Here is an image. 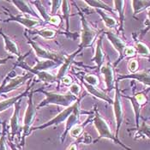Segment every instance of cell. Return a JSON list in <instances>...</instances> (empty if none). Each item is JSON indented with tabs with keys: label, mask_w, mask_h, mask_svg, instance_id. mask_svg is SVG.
<instances>
[{
	"label": "cell",
	"mask_w": 150,
	"mask_h": 150,
	"mask_svg": "<svg viewBox=\"0 0 150 150\" xmlns=\"http://www.w3.org/2000/svg\"><path fill=\"white\" fill-rule=\"evenodd\" d=\"M62 22V20H61V17L59 16H52V19H51V21H50V24H52V25H54V26H59L60 25V23Z\"/></svg>",
	"instance_id": "cell-41"
},
{
	"label": "cell",
	"mask_w": 150,
	"mask_h": 150,
	"mask_svg": "<svg viewBox=\"0 0 150 150\" xmlns=\"http://www.w3.org/2000/svg\"><path fill=\"white\" fill-rule=\"evenodd\" d=\"M62 64L52 61V60H43V61H40L38 62L35 66L30 67L29 68L32 70H35V71H47L50 69H54L56 67H58L59 65L61 66Z\"/></svg>",
	"instance_id": "cell-22"
},
{
	"label": "cell",
	"mask_w": 150,
	"mask_h": 150,
	"mask_svg": "<svg viewBox=\"0 0 150 150\" xmlns=\"http://www.w3.org/2000/svg\"><path fill=\"white\" fill-rule=\"evenodd\" d=\"M21 109V100L16 102L14 105V112L11 117L10 119V125H11V138L13 139L16 135L19 134L20 131V124H19V113Z\"/></svg>",
	"instance_id": "cell-15"
},
{
	"label": "cell",
	"mask_w": 150,
	"mask_h": 150,
	"mask_svg": "<svg viewBox=\"0 0 150 150\" xmlns=\"http://www.w3.org/2000/svg\"><path fill=\"white\" fill-rule=\"evenodd\" d=\"M132 10H133V16H136L139 13L148 10L150 8V0H135L131 1Z\"/></svg>",
	"instance_id": "cell-25"
},
{
	"label": "cell",
	"mask_w": 150,
	"mask_h": 150,
	"mask_svg": "<svg viewBox=\"0 0 150 150\" xmlns=\"http://www.w3.org/2000/svg\"><path fill=\"white\" fill-rule=\"evenodd\" d=\"M7 15L9 16V18L7 20H4V23H9V22H16V23H20L24 27H26L28 29H33L40 25L43 24V21L40 19H37L35 17H32L30 16L27 15H12L10 12H7Z\"/></svg>",
	"instance_id": "cell-10"
},
{
	"label": "cell",
	"mask_w": 150,
	"mask_h": 150,
	"mask_svg": "<svg viewBox=\"0 0 150 150\" xmlns=\"http://www.w3.org/2000/svg\"><path fill=\"white\" fill-rule=\"evenodd\" d=\"M103 35H101L96 43V47H95V52H94V56L92 58L93 62H94L96 64V67H97V71L100 73L101 67L103 66V63L105 61V53L103 51Z\"/></svg>",
	"instance_id": "cell-16"
},
{
	"label": "cell",
	"mask_w": 150,
	"mask_h": 150,
	"mask_svg": "<svg viewBox=\"0 0 150 150\" xmlns=\"http://www.w3.org/2000/svg\"><path fill=\"white\" fill-rule=\"evenodd\" d=\"M83 3H85L86 4H88V6L94 8L95 10H101L105 11L110 12V13H114L115 11L111 8L108 4H105L103 1H100V0H88V1H83Z\"/></svg>",
	"instance_id": "cell-27"
},
{
	"label": "cell",
	"mask_w": 150,
	"mask_h": 150,
	"mask_svg": "<svg viewBox=\"0 0 150 150\" xmlns=\"http://www.w3.org/2000/svg\"><path fill=\"white\" fill-rule=\"evenodd\" d=\"M62 5V1L54 0L52 2V10H51V16H56L57 12L59 10V8Z\"/></svg>",
	"instance_id": "cell-39"
},
{
	"label": "cell",
	"mask_w": 150,
	"mask_h": 150,
	"mask_svg": "<svg viewBox=\"0 0 150 150\" xmlns=\"http://www.w3.org/2000/svg\"><path fill=\"white\" fill-rule=\"evenodd\" d=\"M80 52H80L79 50H77V51H76L75 52H73V53L68 55L67 57H65V59H64V63L61 64L60 69L58 70V74L56 75V76H57V81H58V83H59V81H61V79H62L64 76H66V73H67L68 69H69V68L70 67L71 64H72L73 61L75 60V58L77 56V54L80 53Z\"/></svg>",
	"instance_id": "cell-20"
},
{
	"label": "cell",
	"mask_w": 150,
	"mask_h": 150,
	"mask_svg": "<svg viewBox=\"0 0 150 150\" xmlns=\"http://www.w3.org/2000/svg\"><path fill=\"white\" fill-rule=\"evenodd\" d=\"M137 131L135 135V139L140 138H149L150 139V125H148L145 121L142 123V125L139 126Z\"/></svg>",
	"instance_id": "cell-30"
},
{
	"label": "cell",
	"mask_w": 150,
	"mask_h": 150,
	"mask_svg": "<svg viewBox=\"0 0 150 150\" xmlns=\"http://www.w3.org/2000/svg\"><path fill=\"white\" fill-rule=\"evenodd\" d=\"M62 12H63V16L66 23V32L69 33V17H70V5H69V1H62Z\"/></svg>",
	"instance_id": "cell-31"
},
{
	"label": "cell",
	"mask_w": 150,
	"mask_h": 150,
	"mask_svg": "<svg viewBox=\"0 0 150 150\" xmlns=\"http://www.w3.org/2000/svg\"><path fill=\"white\" fill-rule=\"evenodd\" d=\"M0 35L2 36L3 40H4V49L5 51L11 54V56H16L19 58L22 55L20 53L18 46L16 45V43L12 40L10 36L5 35L1 29H0Z\"/></svg>",
	"instance_id": "cell-18"
},
{
	"label": "cell",
	"mask_w": 150,
	"mask_h": 150,
	"mask_svg": "<svg viewBox=\"0 0 150 150\" xmlns=\"http://www.w3.org/2000/svg\"><path fill=\"white\" fill-rule=\"evenodd\" d=\"M81 143H84V144H90L92 142V137L89 135H85L84 137H82V138L80 139L79 141Z\"/></svg>",
	"instance_id": "cell-43"
},
{
	"label": "cell",
	"mask_w": 150,
	"mask_h": 150,
	"mask_svg": "<svg viewBox=\"0 0 150 150\" xmlns=\"http://www.w3.org/2000/svg\"><path fill=\"white\" fill-rule=\"evenodd\" d=\"M84 96H85V94H83L81 98H79L78 100L76 101L74 104L71 105L69 107H66L64 111H62L60 113H58V115L55 116L53 118H52L51 120L47 121L45 124H43V125H40V126H36V127L31 128L30 133H31L32 131H34V130H37V129H45L46 128L51 127V126H52V125H60L61 123L66 121L67 118L69 117V116L70 115V114L73 112V111L76 109V107L77 105H80V101H81V100L84 97Z\"/></svg>",
	"instance_id": "cell-7"
},
{
	"label": "cell",
	"mask_w": 150,
	"mask_h": 150,
	"mask_svg": "<svg viewBox=\"0 0 150 150\" xmlns=\"http://www.w3.org/2000/svg\"><path fill=\"white\" fill-rule=\"evenodd\" d=\"M76 8L78 9L79 11V16L81 17V43L79 45L78 50L81 52L84 48H88L91 47L93 44L94 40L96 39L98 32H96L93 28H91L89 23L87 22L83 13L79 10L78 6L76 5Z\"/></svg>",
	"instance_id": "cell-4"
},
{
	"label": "cell",
	"mask_w": 150,
	"mask_h": 150,
	"mask_svg": "<svg viewBox=\"0 0 150 150\" xmlns=\"http://www.w3.org/2000/svg\"><path fill=\"white\" fill-rule=\"evenodd\" d=\"M13 58V56H9V57H6L4 58H0V65H3V64H5L10 59H12Z\"/></svg>",
	"instance_id": "cell-44"
},
{
	"label": "cell",
	"mask_w": 150,
	"mask_h": 150,
	"mask_svg": "<svg viewBox=\"0 0 150 150\" xmlns=\"http://www.w3.org/2000/svg\"><path fill=\"white\" fill-rule=\"evenodd\" d=\"M29 3L35 4V8L37 9V11L39 12V16H40V19L43 21V23H50V21H51L52 16H51V14L47 13L46 8H45V6L42 4L41 1H31V2H29Z\"/></svg>",
	"instance_id": "cell-26"
},
{
	"label": "cell",
	"mask_w": 150,
	"mask_h": 150,
	"mask_svg": "<svg viewBox=\"0 0 150 150\" xmlns=\"http://www.w3.org/2000/svg\"><path fill=\"white\" fill-rule=\"evenodd\" d=\"M93 123L94 125V127L96 129L99 137L97 140L93 141V142H98L100 139H108L112 141L116 144H118L119 146H121L123 149L125 150H132L130 148H129L125 144H124L118 138H117L115 135L112 132L111 128L109 126V125L107 124V122L102 117V116L100 114L97 105H94L93 108Z\"/></svg>",
	"instance_id": "cell-1"
},
{
	"label": "cell",
	"mask_w": 150,
	"mask_h": 150,
	"mask_svg": "<svg viewBox=\"0 0 150 150\" xmlns=\"http://www.w3.org/2000/svg\"><path fill=\"white\" fill-rule=\"evenodd\" d=\"M128 68H129L130 74L136 73L137 71V69H138V62H137V60H136V59L130 60L129 63Z\"/></svg>",
	"instance_id": "cell-40"
},
{
	"label": "cell",
	"mask_w": 150,
	"mask_h": 150,
	"mask_svg": "<svg viewBox=\"0 0 150 150\" xmlns=\"http://www.w3.org/2000/svg\"><path fill=\"white\" fill-rule=\"evenodd\" d=\"M93 114H91V115L89 116L82 124H81V125H76V126H74V127L69 130V135H70L73 138H78V137L81 135V133L83 132L84 128L86 127V125H87L90 121H93Z\"/></svg>",
	"instance_id": "cell-28"
},
{
	"label": "cell",
	"mask_w": 150,
	"mask_h": 150,
	"mask_svg": "<svg viewBox=\"0 0 150 150\" xmlns=\"http://www.w3.org/2000/svg\"><path fill=\"white\" fill-rule=\"evenodd\" d=\"M34 92L42 93L43 94L46 95V98L38 105V106H37L38 109L44 107L46 105H61V106H64L66 108V107H69L71 105L74 104L79 99V98L74 96L73 94H71L69 92L66 93L47 92L41 88H39Z\"/></svg>",
	"instance_id": "cell-2"
},
{
	"label": "cell",
	"mask_w": 150,
	"mask_h": 150,
	"mask_svg": "<svg viewBox=\"0 0 150 150\" xmlns=\"http://www.w3.org/2000/svg\"><path fill=\"white\" fill-rule=\"evenodd\" d=\"M105 34L106 35L108 40L111 42V44L115 48V50L118 53V58H117V62L114 64V67H115L120 63V61L122 59H124V52H125V49L126 48L127 45L125 40H123L119 36H117L111 31H107Z\"/></svg>",
	"instance_id": "cell-11"
},
{
	"label": "cell",
	"mask_w": 150,
	"mask_h": 150,
	"mask_svg": "<svg viewBox=\"0 0 150 150\" xmlns=\"http://www.w3.org/2000/svg\"><path fill=\"white\" fill-rule=\"evenodd\" d=\"M83 81L86 83L91 85V86H93V87H97L100 83L98 76L95 75H86V76H84Z\"/></svg>",
	"instance_id": "cell-35"
},
{
	"label": "cell",
	"mask_w": 150,
	"mask_h": 150,
	"mask_svg": "<svg viewBox=\"0 0 150 150\" xmlns=\"http://www.w3.org/2000/svg\"><path fill=\"white\" fill-rule=\"evenodd\" d=\"M100 73H101L104 76L105 83L106 91L110 93L115 88V76H114V69L113 66L111 64L110 62H108L106 64L103 65L100 69Z\"/></svg>",
	"instance_id": "cell-12"
},
{
	"label": "cell",
	"mask_w": 150,
	"mask_h": 150,
	"mask_svg": "<svg viewBox=\"0 0 150 150\" xmlns=\"http://www.w3.org/2000/svg\"><path fill=\"white\" fill-rule=\"evenodd\" d=\"M95 11L100 16V17H101V19H102V21L104 23L105 26L106 28L112 29V28H114L116 26H117V20H116L114 17L110 16L109 15H107L106 13H105L101 10H95Z\"/></svg>",
	"instance_id": "cell-29"
},
{
	"label": "cell",
	"mask_w": 150,
	"mask_h": 150,
	"mask_svg": "<svg viewBox=\"0 0 150 150\" xmlns=\"http://www.w3.org/2000/svg\"><path fill=\"white\" fill-rule=\"evenodd\" d=\"M24 35L26 36V38L28 40V43L30 45L32 49L35 51V54H36V56L38 58L44 59V60H52V61L58 62V63H60V64L64 63L65 57L63 54L56 53V52H50V51L46 50L45 48H43L40 45H39L37 42H35V40H31L27 35V32H25Z\"/></svg>",
	"instance_id": "cell-6"
},
{
	"label": "cell",
	"mask_w": 150,
	"mask_h": 150,
	"mask_svg": "<svg viewBox=\"0 0 150 150\" xmlns=\"http://www.w3.org/2000/svg\"><path fill=\"white\" fill-rule=\"evenodd\" d=\"M8 145H9V147L11 148V150H19L17 149V147L16 146V144H14L11 140L8 141Z\"/></svg>",
	"instance_id": "cell-45"
},
{
	"label": "cell",
	"mask_w": 150,
	"mask_h": 150,
	"mask_svg": "<svg viewBox=\"0 0 150 150\" xmlns=\"http://www.w3.org/2000/svg\"><path fill=\"white\" fill-rule=\"evenodd\" d=\"M137 54L136 49L133 46H126L124 52V58H132Z\"/></svg>",
	"instance_id": "cell-38"
},
{
	"label": "cell",
	"mask_w": 150,
	"mask_h": 150,
	"mask_svg": "<svg viewBox=\"0 0 150 150\" xmlns=\"http://www.w3.org/2000/svg\"><path fill=\"white\" fill-rule=\"evenodd\" d=\"M30 52H28L26 55L21 56L20 58H18L16 64H15V66H18L22 69L27 70L28 72L31 73L33 76H36L38 77V79L40 81H43L45 83H54V82H58L57 81V76L56 75L51 74L47 71H35V70H32L29 68V65H28L25 62H24V58H26Z\"/></svg>",
	"instance_id": "cell-8"
},
{
	"label": "cell",
	"mask_w": 150,
	"mask_h": 150,
	"mask_svg": "<svg viewBox=\"0 0 150 150\" xmlns=\"http://www.w3.org/2000/svg\"><path fill=\"white\" fill-rule=\"evenodd\" d=\"M10 3L14 4V6L16 8H17L18 11L21 12L23 15H27V16H30L32 17L37 18V19H40V16L29 5V2L21 1V0H12V1H10Z\"/></svg>",
	"instance_id": "cell-17"
},
{
	"label": "cell",
	"mask_w": 150,
	"mask_h": 150,
	"mask_svg": "<svg viewBox=\"0 0 150 150\" xmlns=\"http://www.w3.org/2000/svg\"><path fill=\"white\" fill-rule=\"evenodd\" d=\"M63 81V83L64 84V85H66V86H70L72 83H73V80H72V78L69 76H64L62 79H61V81Z\"/></svg>",
	"instance_id": "cell-42"
},
{
	"label": "cell",
	"mask_w": 150,
	"mask_h": 150,
	"mask_svg": "<svg viewBox=\"0 0 150 150\" xmlns=\"http://www.w3.org/2000/svg\"><path fill=\"white\" fill-rule=\"evenodd\" d=\"M124 79H135L150 88V70H143L129 75H120L116 81L118 82Z\"/></svg>",
	"instance_id": "cell-14"
},
{
	"label": "cell",
	"mask_w": 150,
	"mask_h": 150,
	"mask_svg": "<svg viewBox=\"0 0 150 150\" xmlns=\"http://www.w3.org/2000/svg\"><path fill=\"white\" fill-rule=\"evenodd\" d=\"M81 82H82V85L84 86V88H86L87 92L88 93H90L91 95L98 98V99H100V100H104L105 102H107L108 104L112 105L113 100L105 93L99 90L96 87H93V86H91V85L86 83L83 80H81Z\"/></svg>",
	"instance_id": "cell-21"
},
{
	"label": "cell",
	"mask_w": 150,
	"mask_h": 150,
	"mask_svg": "<svg viewBox=\"0 0 150 150\" xmlns=\"http://www.w3.org/2000/svg\"><path fill=\"white\" fill-rule=\"evenodd\" d=\"M32 86H33V84H29L28 86L27 89L24 92L22 93H20V94H18L16 96H14V97H11V98H9V99H6V100H4L0 101V112H3L6 111L10 107L13 106L16 102L21 100L23 97L28 96V92H29L30 88H32Z\"/></svg>",
	"instance_id": "cell-19"
},
{
	"label": "cell",
	"mask_w": 150,
	"mask_h": 150,
	"mask_svg": "<svg viewBox=\"0 0 150 150\" xmlns=\"http://www.w3.org/2000/svg\"><path fill=\"white\" fill-rule=\"evenodd\" d=\"M80 92H81V87H80V85H78L77 83H72V84L69 86V93H70L71 94H73L74 96L79 98Z\"/></svg>",
	"instance_id": "cell-37"
},
{
	"label": "cell",
	"mask_w": 150,
	"mask_h": 150,
	"mask_svg": "<svg viewBox=\"0 0 150 150\" xmlns=\"http://www.w3.org/2000/svg\"><path fill=\"white\" fill-rule=\"evenodd\" d=\"M150 30V8L148 9V19L147 21L144 23V28L141 31L140 37L142 38L143 36H145L146 34Z\"/></svg>",
	"instance_id": "cell-36"
},
{
	"label": "cell",
	"mask_w": 150,
	"mask_h": 150,
	"mask_svg": "<svg viewBox=\"0 0 150 150\" xmlns=\"http://www.w3.org/2000/svg\"><path fill=\"white\" fill-rule=\"evenodd\" d=\"M135 49H136L137 53L139 55H141L142 57H146V58L150 57V49L145 43H143L140 40H137Z\"/></svg>",
	"instance_id": "cell-32"
},
{
	"label": "cell",
	"mask_w": 150,
	"mask_h": 150,
	"mask_svg": "<svg viewBox=\"0 0 150 150\" xmlns=\"http://www.w3.org/2000/svg\"><path fill=\"white\" fill-rule=\"evenodd\" d=\"M31 35H38L46 40H52L56 37L57 32L55 30H52L50 28H42V29L36 30L35 32H33Z\"/></svg>",
	"instance_id": "cell-33"
},
{
	"label": "cell",
	"mask_w": 150,
	"mask_h": 150,
	"mask_svg": "<svg viewBox=\"0 0 150 150\" xmlns=\"http://www.w3.org/2000/svg\"><path fill=\"white\" fill-rule=\"evenodd\" d=\"M33 95H34V91H31L28 94V105H27V109L24 113V118H23V137H22V141H21V147L24 146L26 137L30 134V129L32 128V125L35 121V116H36V107L34 103Z\"/></svg>",
	"instance_id": "cell-3"
},
{
	"label": "cell",
	"mask_w": 150,
	"mask_h": 150,
	"mask_svg": "<svg viewBox=\"0 0 150 150\" xmlns=\"http://www.w3.org/2000/svg\"><path fill=\"white\" fill-rule=\"evenodd\" d=\"M68 150H77V149H76V144L74 143V144L70 145V147L68 149Z\"/></svg>",
	"instance_id": "cell-46"
},
{
	"label": "cell",
	"mask_w": 150,
	"mask_h": 150,
	"mask_svg": "<svg viewBox=\"0 0 150 150\" xmlns=\"http://www.w3.org/2000/svg\"><path fill=\"white\" fill-rule=\"evenodd\" d=\"M2 135L0 137V150H7L6 148V134H7V129L6 124L4 122L2 123Z\"/></svg>",
	"instance_id": "cell-34"
},
{
	"label": "cell",
	"mask_w": 150,
	"mask_h": 150,
	"mask_svg": "<svg viewBox=\"0 0 150 150\" xmlns=\"http://www.w3.org/2000/svg\"><path fill=\"white\" fill-rule=\"evenodd\" d=\"M115 11L117 12L119 17V30L121 33H124V25H125V1H113Z\"/></svg>",
	"instance_id": "cell-24"
},
{
	"label": "cell",
	"mask_w": 150,
	"mask_h": 150,
	"mask_svg": "<svg viewBox=\"0 0 150 150\" xmlns=\"http://www.w3.org/2000/svg\"><path fill=\"white\" fill-rule=\"evenodd\" d=\"M115 97L113 100V112H114V117H115L116 121V132L115 137L118 138V134L121 125L124 122V109H123V104L121 100V93L118 88V82L116 81L115 83Z\"/></svg>",
	"instance_id": "cell-9"
},
{
	"label": "cell",
	"mask_w": 150,
	"mask_h": 150,
	"mask_svg": "<svg viewBox=\"0 0 150 150\" xmlns=\"http://www.w3.org/2000/svg\"><path fill=\"white\" fill-rule=\"evenodd\" d=\"M11 72H10L4 77V81H2L0 85V95L3 93H7L12 92L17 89L19 87H21L26 81L30 80L34 76L31 73L28 72L27 74H24L23 76H16L11 78Z\"/></svg>",
	"instance_id": "cell-5"
},
{
	"label": "cell",
	"mask_w": 150,
	"mask_h": 150,
	"mask_svg": "<svg viewBox=\"0 0 150 150\" xmlns=\"http://www.w3.org/2000/svg\"><path fill=\"white\" fill-rule=\"evenodd\" d=\"M80 111H81V109H80V105H79L76 107V109L73 111V112L67 118L66 123H65V129L61 136V142L62 143L64 142L66 136L68 135L69 130L74 126H76V125H78V122L80 120Z\"/></svg>",
	"instance_id": "cell-13"
},
{
	"label": "cell",
	"mask_w": 150,
	"mask_h": 150,
	"mask_svg": "<svg viewBox=\"0 0 150 150\" xmlns=\"http://www.w3.org/2000/svg\"><path fill=\"white\" fill-rule=\"evenodd\" d=\"M123 97L128 99L130 103L132 105V108H133V111H134V114H135V119H136V126L137 129L140 126L139 125V119H140V112H141V109L142 107L144 105L142 103L139 102L138 100L136 99L135 95H132V96H127V95H123Z\"/></svg>",
	"instance_id": "cell-23"
}]
</instances>
